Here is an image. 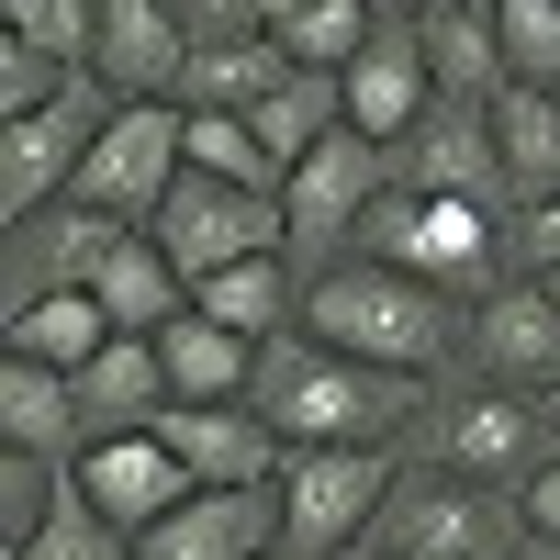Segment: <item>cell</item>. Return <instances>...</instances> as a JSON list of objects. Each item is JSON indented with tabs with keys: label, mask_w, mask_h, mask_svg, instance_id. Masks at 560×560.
<instances>
[{
	"label": "cell",
	"mask_w": 560,
	"mask_h": 560,
	"mask_svg": "<svg viewBox=\"0 0 560 560\" xmlns=\"http://www.w3.org/2000/svg\"><path fill=\"white\" fill-rule=\"evenodd\" d=\"M438 113V68H427V34L415 23H382L348 57V124L370 135V147H404L415 124Z\"/></svg>",
	"instance_id": "cell-15"
},
{
	"label": "cell",
	"mask_w": 560,
	"mask_h": 560,
	"mask_svg": "<svg viewBox=\"0 0 560 560\" xmlns=\"http://www.w3.org/2000/svg\"><path fill=\"white\" fill-rule=\"evenodd\" d=\"M393 191V147H370V135L348 124V135H325V147L280 179V213H292V247H314V236H359L370 224V202Z\"/></svg>",
	"instance_id": "cell-11"
},
{
	"label": "cell",
	"mask_w": 560,
	"mask_h": 560,
	"mask_svg": "<svg viewBox=\"0 0 560 560\" xmlns=\"http://www.w3.org/2000/svg\"><path fill=\"white\" fill-rule=\"evenodd\" d=\"M191 168L202 179H236V191H280V179H292V168L258 147L247 113H191Z\"/></svg>",
	"instance_id": "cell-30"
},
{
	"label": "cell",
	"mask_w": 560,
	"mask_h": 560,
	"mask_svg": "<svg viewBox=\"0 0 560 560\" xmlns=\"http://www.w3.org/2000/svg\"><path fill=\"white\" fill-rule=\"evenodd\" d=\"M90 292H102V314L124 325V337H168V325L191 314V280L168 269V247H158V236H124V247H113V269L90 280Z\"/></svg>",
	"instance_id": "cell-25"
},
{
	"label": "cell",
	"mask_w": 560,
	"mask_h": 560,
	"mask_svg": "<svg viewBox=\"0 0 560 560\" xmlns=\"http://www.w3.org/2000/svg\"><path fill=\"white\" fill-rule=\"evenodd\" d=\"M113 337H124V325L102 314V292H45V303H23V314H12V359L68 370V382H79V370L102 359Z\"/></svg>",
	"instance_id": "cell-26"
},
{
	"label": "cell",
	"mask_w": 560,
	"mask_h": 560,
	"mask_svg": "<svg viewBox=\"0 0 560 560\" xmlns=\"http://www.w3.org/2000/svg\"><path fill=\"white\" fill-rule=\"evenodd\" d=\"M0 448L57 459V471L90 459V415H79V382H68V370H34V359L0 370Z\"/></svg>",
	"instance_id": "cell-20"
},
{
	"label": "cell",
	"mask_w": 560,
	"mask_h": 560,
	"mask_svg": "<svg viewBox=\"0 0 560 560\" xmlns=\"http://www.w3.org/2000/svg\"><path fill=\"white\" fill-rule=\"evenodd\" d=\"M471 359H482L493 393H549V382H560V303L538 292V280L482 292V303H471Z\"/></svg>",
	"instance_id": "cell-16"
},
{
	"label": "cell",
	"mask_w": 560,
	"mask_h": 560,
	"mask_svg": "<svg viewBox=\"0 0 560 560\" xmlns=\"http://www.w3.org/2000/svg\"><path fill=\"white\" fill-rule=\"evenodd\" d=\"M79 415H90V448L102 438H158L168 427V359L158 337H113L102 359L79 370Z\"/></svg>",
	"instance_id": "cell-19"
},
{
	"label": "cell",
	"mask_w": 560,
	"mask_h": 560,
	"mask_svg": "<svg viewBox=\"0 0 560 560\" xmlns=\"http://www.w3.org/2000/svg\"><path fill=\"white\" fill-rule=\"evenodd\" d=\"M538 404H549V427H560V382H549V393H538Z\"/></svg>",
	"instance_id": "cell-39"
},
{
	"label": "cell",
	"mask_w": 560,
	"mask_h": 560,
	"mask_svg": "<svg viewBox=\"0 0 560 560\" xmlns=\"http://www.w3.org/2000/svg\"><path fill=\"white\" fill-rule=\"evenodd\" d=\"M427 12H493V0H427Z\"/></svg>",
	"instance_id": "cell-37"
},
{
	"label": "cell",
	"mask_w": 560,
	"mask_h": 560,
	"mask_svg": "<svg viewBox=\"0 0 560 560\" xmlns=\"http://www.w3.org/2000/svg\"><path fill=\"white\" fill-rule=\"evenodd\" d=\"M12 560H135V538H124V527H102V516L79 504V482H68V504H57V516H45Z\"/></svg>",
	"instance_id": "cell-33"
},
{
	"label": "cell",
	"mask_w": 560,
	"mask_h": 560,
	"mask_svg": "<svg viewBox=\"0 0 560 560\" xmlns=\"http://www.w3.org/2000/svg\"><path fill=\"white\" fill-rule=\"evenodd\" d=\"M12 34L45 45L57 68H90V45H102V0H12Z\"/></svg>",
	"instance_id": "cell-32"
},
{
	"label": "cell",
	"mask_w": 560,
	"mask_h": 560,
	"mask_svg": "<svg viewBox=\"0 0 560 560\" xmlns=\"http://www.w3.org/2000/svg\"><path fill=\"white\" fill-rule=\"evenodd\" d=\"M393 191H438V202H493V213H516V179H504V158H493V113H482V102H438V113L393 147Z\"/></svg>",
	"instance_id": "cell-10"
},
{
	"label": "cell",
	"mask_w": 560,
	"mask_h": 560,
	"mask_svg": "<svg viewBox=\"0 0 560 560\" xmlns=\"http://www.w3.org/2000/svg\"><path fill=\"white\" fill-rule=\"evenodd\" d=\"M247 124H258V147H269L280 168H303V158L325 147V135H348V79H314V68H292V79H280L269 102L247 113Z\"/></svg>",
	"instance_id": "cell-27"
},
{
	"label": "cell",
	"mask_w": 560,
	"mask_h": 560,
	"mask_svg": "<svg viewBox=\"0 0 560 560\" xmlns=\"http://www.w3.org/2000/svg\"><path fill=\"white\" fill-rule=\"evenodd\" d=\"M348 560H393V549H348Z\"/></svg>",
	"instance_id": "cell-40"
},
{
	"label": "cell",
	"mask_w": 560,
	"mask_h": 560,
	"mask_svg": "<svg viewBox=\"0 0 560 560\" xmlns=\"http://www.w3.org/2000/svg\"><path fill=\"white\" fill-rule=\"evenodd\" d=\"M280 79H292L280 34H191V79H179V113H258Z\"/></svg>",
	"instance_id": "cell-21"
},
{
	"label": "cell",
	"mask_w": 560,
	"mask_h": 560,
	"mask_svg": "<svg viewBox=\"0 0 560 560\" xmlns=\"http://www.w3.org/2000/svg\"><path fill=\"white\" fill-rule=\"evenodd\" d=\"M516 516H527V527H538V538L560 549V459H549V471L527 482V504H516Z\"/></svg>",
	"instance_id": "cell-35"
},
{
	"label": "cell",
	"mask_w": 560,
	"mask_h": 560,
	"mask_svg": "<svg viewBox=\"0 0 560 560\" xmlns=\"http://www.w3.org/2000/svg\"><path fill=\"white\" fill-rule=\"evenodd\" d=\"M493 236H504V213H493V202L382 191V202H370V224H359V258L415 269V280H438V292H471V280L493 269Z\"/></svg>",
	"instance_id": "cell-7"
},
{
	"label": "cell",
	"mask_w": 560,
	"mask_h": 560,
	"mask_svg": "<svg viewBox=\"0 0 560 560\" xmlns=\"http://www.w3.org/2000/svg\"><path fill=\"white\" fill-rule=\"evenodd\" d=\"M147 236H158L168 269L202 292V280H213V269H236V258H292V213H280V191H236V179L179 168V191L158 202Z\"/></svg>",
	"instance_id": "cell-5"
},
{
	"label": "cell",
	"mask_w": 560,
	"mask_h": 560,
	"mask_svg": "<svg viewBox=\"0 0 560 560\" xmlns=\"http://www.w3.org/2000/svg\"><path fill=\"white\" fill-rule=\"evenodd\" d=\"M12 236H23V258H12V314H23V303H45V292H90V280L113 269V247L135 236V224L90 213V202H57V213L12 224Z\"/></svg>",
	"instance_id": "cell-17"
},
{
	"label": "cell",
	"mask_w": 560,
	"mask_h": 560,
	"mask_svg": "<svg viewBox=\"0 0 560 560\" xmlns=\"http://www.w3.org/2000/svg\"><path fill=\"white\" fill-rule=\"evenodd\" d=\"M560 459V427H549V404L538 393H459L438 404V427H427V471H459V482H482V493H516Z\"/></svg>",
	"instance_id": "cell-4"
},
{
	"label": "cell",
	"mask_w": 560,
	"mask_h": 560,
	"mask_svg": "<svg viewBox=\"0 0 560 560\" xmlns=\"http://www.w3.org/2000/svg\"><path fill=\"white\" fill-rule=\"evenodd\" d=\"M191 314L236 325L247 348H280L303 325V280H292V258H236V269H213L202 292H191Z\"/></svg>",
	"instance_id": "cell-23"
},
{
	"label": "cell",
	"mask_w": 560,
	"mask_h": 560,
	"mask_svg": "<svg viewBox=\"0 0 560 560\" xmlns=\"http://www.w3.org/2000/svg\"><path fill=\"white\" fill-rule=\"evenodd\" d=\"M482 113H493V158L516 179V202L549 213L560 202V90H493Z\"/></svg>",
	"instance_id": "cell-24"
},
{
	"label": "cell",
	"mask_w": 560,
	"mask_h": 560,
	"mask_svg": "<svg viewBox=\"0 0 560 560\" xmlns=\"http://www.w3.org/2000/svg\"><path fill=\"white\" fill-rule=\"evenodd\" d=\"M168 448H179V471H191L202 493H269L280 482V427L258 404H168V427H158Z\"/></svg>",
	"instance_id": "cell-12"
},
{
	"label": "cell",
	"mask_w": 560,
	"mask_h": 560,
	"mask_svg": "<svg viewBox=\"0 0 560 560\" xmlns=\"http://www.w3.org/2000/svg\"><path fill=\"white\" fill-rule=\"evenodd\" d=\"M191 493H202V482L179 471V448H168V438H102V448L79 459V504H90L102 527H124V538H147V527L179 516Z\"/></svg>",
	"instance_id": "cell-14"
},
{
	"label": "cell",
	"mask_w": 560,
	"mask_h": 560,
	"mask_svg": "<svg viewBox=\"0 0 560 560\" xmlns=\"http://www.w3.org/2000/svg\"><path fill=\"white\" fill-rule=\"evenodd\" d=\"M280 448H382L404 415H415V382H393V370H359L337 348H314L303 325L280 348H258V393H247Z\"/></svg>",
	"instance_id": "cell-2"
},
{
	"label": "cell",
	"mask_w": 560,
	"mask_h": 560,
	"mask_svg": "<svg viewBox=\"0 0 560 560\" xmlns=\"http://www.w3.org/2000/svg\"><path fill=\"white\" fill-rule=\"evenodd\" d=\"M90 68H57V57H45V45H0V124H23V113H45V102H68V90H79Z\"/></svg>",
	"instance_id": "cell-34"
},
{
	"label": "cell",
	"mask_w": 560,
	"mask_h": 560,
	"mask_svg": "<svg viewBox=\"0 0 560 560\" xmlns=\"http://www.w3.org/2000/svg\"><path fill=\"white\" fill-rule=\"evenodd\" d=\"M303 12H314V0H247V23H258V34H280V23H303Z\"/></svg>",
	"instance_id": "cell-36"
},
{
	"label": "cell",
	"mask_w": 560,
	"mask_h": 560,
	"mask_svg": "<svg viewBox=\"0 0 560 560\" xmlns=\"http://www.w3.org/2000/svg\"><path fill=\"white\" fill-rule=\"evenodd\" d=\"M504 90H560V0H493Z\"/></svg>",
	"instance_id": "cell-29"
},
{
	"label": "cell",
	"mask_w": 560,
	"mask_h": 560,
	"mask_svg": "<svg viewBox=\"0 0 560 560\" xmlns=\"http://www.w3.org/2000/svg\"><path fill=\"white\" fill-rule=\"evenodd\" d=\"M538 292H549V303H560V269H538Z\"/></svg>",
	"instance_id": "cell-38"
},
{
	"label": "cell",
	"mask_w": 560,
	"mask_h": 560,
	"mask_svg": "<svg viewBox=\"0 0 560 560\" xmlns=\"http://www.w3.org/2000/svg\"><path fill=\"white\" fill-rule=\"evenodd\" d=\"M124 102L102 79H79L68 102H45V113H23V124H0V213L12 224H34V213H57L68 191H79V168H90V147H102V124H113Z\"/></svg>",
	"instance_id": "cell-8"
},
{
	"label": "cell",
	"mask_w": 560,
	"mask_h": 560,
	"mask_svg": "<svg viewBox=\"0 0 560 560\" xmlns=\"http://www.w3.org/2000/svg\"><path fill=\"white\" fill-rule=\"evenodd\" d=\"M135 560H280V493H191L135 538Z\"/></svg>",
	"instance_id": "cell-18"
},
{
	"label": "cell",
	"mask_w": 560,
	"mask_h": 560,
	"mask_svg": "<svg viewBox=\"0 0 560 560\" xmlns=\"http://www.w3.org/2000/svg\"><path fill=\"white\" fill-rule=\"evenodd\" d=\"M158 359H168V404H247L258 393V348L213 314H179L158 337Z\"/></svg>",
	"instance_id": "cell-22"
},
{
	"label": "cell",
	"mask_w": 560,
	"mask_h": 560,
	"mask_svg": "<svg viewBox=\"0 0 560 560\" xmlns=\"http://www.w3.org/2000/svg\"><path fill=\"white\" fill-rule=\"evenodd\" d=\"M68 482H79V471H57V459H23V448H0V527H12V549H23V538H34V527L68 504Z\"/></svg>",
	"instance_id": "cell-31"
},
{
	"label": "cell",
	"mask_w": 560,
	"mask_h": 560,
	"mask_svg": "<svg viewBox=\"0 0 560 560\" xmlns=\"http://www.w3.org/2000/svg\"><path fill=\"white\" fill-rule=\"evenodd\" d=\"M303 337L359 359V370L427 382V370L448 359V292L415 280V269H382V258H325L303 280Z\"/></svg>",
	"instance_id": "cell-1"
},
{
	"label": "cell",
	"mask_w": 560,
	"mask_h": 560,
	"mask_svg": "<svg viewBox=\"0 0 560 560\" xmlns=\"http://www.w3.org/2000/svg\"><path fill=\"white\" fill-rule=\"evenodd\" d=\"M516 527H527L516 493H482V482H459V471H415V482H393L370 549H393V560H504Z\"/></svg>",
	"instance_id": "cell-9"
},
{
	"label": "cell",
	"mask_w": 560,
	"mask_h": 560,
	"mask_svg": "<svg viewBox=\"0 0 560 560\" xmlns=\"http://www.w3.org/2000/svg\"><path fill=\"white\" fill-rule=\"evenodd\" d=\"M427 68H438V102H493L504 90V45H493V12H427Z\"/></svg>",
	"instance_id": "cell-28"
},
{
	"label": "cell",
	"mask_w": 560,
	"mask_h": 560,
	"mask_svg": "<svg viewBox=\"0 0 560 560\" xmlns=\"http://www.w3.org/2000/svg\"><path fill=\"white\" fill-rule=\"evenodd\" d=\"M90 79H102L113 102H179V79H191V23H179V0H102Z\"/></svg>",
	"instance_id": "cell-13"
},
{
	"label": "cell",
	"mask_w": 560,
	"mask_h": 560,
	"mask_svg": "<svg viewBox=\"0 0 560 560\" xmlns=\"http://www.w3.org/2000/svg\"><path fill=\"white\" fill-rule=\"evenodd\" d=\"M269 493H280V560H348V549H370V527L393 504V459L382 448H292Z\"/></svg>",
	"instance_id": "cell-3"
},
{
	"label": "cell",
	"mask_w": 560,
	"mask_h": 560,
	"mask_svg": "<svg viewBox=\"0 0 560 560\" xmlns=\"http://www.w3.org/2000/svg\"><path fill=\"white\" fill-rule=\"evenodd\" d=\"M179 168H191V113H179V102H124L102 124V147H90V168H79L68 202H90V213H113V224L147 236L158 202L179 191Z\"/></svg>",
	"instance_id": "cell-6"
}]
</instances>
